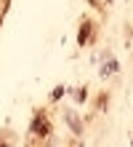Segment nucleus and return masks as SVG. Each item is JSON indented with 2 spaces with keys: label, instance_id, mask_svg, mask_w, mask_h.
I'll list each match as a JSON object with an SVG mask.
<instances>
[{
  "label": "nucleus",
  "instance_id": "1",
  "mask_svg": "<svg viewBox=\"0 0 133 147\" xmlns=\"http://www.w3.org/2000/svg\"><path fill=\"white\" fill-rule=\"evenodd\" d=\"M67 118H69V123H72V131H75V134H80V131H83V128H80V123H77V118L72 115V112H67Z\"/></svg>",
  "mask_w": 133,
  "mask_h": 147
}]
</instances>
